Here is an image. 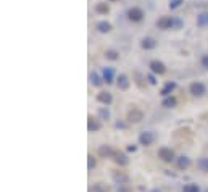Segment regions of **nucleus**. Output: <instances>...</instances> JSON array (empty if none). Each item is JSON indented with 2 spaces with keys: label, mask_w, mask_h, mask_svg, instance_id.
<instances>
[{
  "label": "nucleus",
  "mask_w": 208,
  "mask_h": 192,
  "mask_svg": "<svg viewBox=\"0 0 208 192\" xmlns=\"http://www.w3.org/2000/svg\"><path fill=\"white\" fill-rule=\"evenodd\" d=\"M111 176H113V179L119 184L127 182V174H124L123 171H116V169H114V171H111Z\"/></svg>",
  "instance_id": "4468645a"
},
{
  "label": "nucleus",
  "mask_w": 208,
  "mask_h": 192,
  "mask_svg": "<svg viewBox=\"0 0 208 192\" xmlns=\"http://www.w3.org/2000/svg\"><path fill=\"white\" fill-rule=\"evenodd\" d=\"M110 2H114V0H110Z\"/></svg>",
  "instance_id": "72a5a7b5"
},
{
  "label": "nucleus",
  "mask_w": 208,
  "mask_h": 192,
  "mask_svg": "<svg viewBox=\"0 0 208 192\" xmlns=\"http://www.w3.org/2000/svg\"><path fill=\"white\" fill-rule=\"evenodd\" d=\"M150 71H152L153 74H164V71H166V66H164L161 61L153 60V61H150Z\"/></svg>",
  "instance_id": "0eeeda50"
},
{
  "label": "nucleus",
  "mask_w": 208,
  "mask_h": 192,
  "mask_svg": "<svg viewBox=\"0 0 208 192\" xmlns=\"http://www.w3.org/2000/svg\"><path fill=\"white\" fill-rule=\"evenodd\" d=\"M197 24H198L200 27H205V26H208V13H206V11L200 13V15L197 16Z\"/></svg>",
  "instance_id": "6ab92c4d"
},
{
  "label": "nucleus",
  "mask_w": 208,
  "mask_h": 192,
  "mask_svg": "<svg viewBox=\"0 0 208 192\" xmlns=\"http://www.w3.org/2000/svg\"><path fill=\"white\" fill-rule=\"evenodd\" d=\"M89 192H110V186H106L103 182H95L94 186L89 189Z\"/></svg>",
  "instance_id": "2eb2a0df"
},
{
  "label": "nucleus",
  "mask_w": 208,
  "mask_h": 192,
  "mask_svg": "<svg viewBox=\"0 0 208 192\" xmlns=\"http://www.w3.org/2000/svg\"><path fill=\"white\" fill-rule=\"evenodd\" d=\"M173 24H174V19L171 18V16H161L158 21H156V26H158L160 29H163V31L171 29V27H173Z\"/></svg>",
  "instance_id": "20e7f679"
},
{
  "label": "nucleus",
  "mask_w": 208,
  "mask_h": 192,
  "mask_svg": "<svg viewBox=\"0 0 208 192\" xmlns=\"http://www.w3.org/2000/svg\"><path fill=\"white\" fill-rule=\"evenodd\" d=\"M147 79H148V82H150V84H156V81H155V77H153L152 74H148V76H147Z\"/></svg>",
  "instance_id": "2f4dec72"
},
{
  "label": "nucleus",
  "mask_w": 208,
  "mask_h": 192,
  "mask_svg": "<svg viewBox=\"0 0 208 192\" xmlns=\"http://www.w3.org/2000/svg\"><path fill=\"white\" fill-rule=\"evenodd\" d=\"M98 113H100V115H102L103 118H108V116H110L108 110H103V108H100V110H98Z\"/></svg>",
  "instance_id": "7c9ffc66"
},
{
  "label": "nucleus",
  "mask_w": 208,
  "mask_h": 192,
  "mask_svg": "<svg viewBox=\"0 0 208 192\" xmlns=\"http://www.w3.org/2000/svg\"><path fill=\"white\" fill-rule=\"evenodd\" d=\"M113 76H114V73H113L111 68H105L103 69V81L106 84H111L113 82Z\"/></svg>",
  "instance_id": "aec40b11"
},
{
  "label": "nucleus",
  "mask_w": 208,
  "mask_h": 192,
  "mask_svg": "<svg viewBox=\"0 0 208 192\" xmlns=\"http://www.w3.org/2000/svg\"><path fill=\"white\" fill-rule=\"evenodd\" d=\"M181 3H182V0H173V2L169 3V8H177Z\"/></svg>",
  "instance_id": "c85d7f7f"
},
{
  "label": "nucleus",
  "mask_w": 208,
  "mask_h": 192,
  "mask_svg": "<svg viewBox=\"0 0 208 192\" xmlns=\"http://www.w3.org/2000/svg\"><path fill=\"white\" fill-rule=\"evenodd\" d=\"M87 129L89 131H100L102 129V123H100L97 118H94L92 115H89L87 116Z\"/></svg>",
  "instance_id": "1a4fd4ad"
},
{
  "label": "nucleus",
  "mask_w": 208,
  "mask_h": 192,
  "mask_svg": "<svg viewBox=\"0 0 208 192\" xmlns=\"http://www.w3.org/2000/svg\"><path fill=\"white\" fill-rule=\"evenodd\" d=\"M90 82H92V86H95V87H100L103 84V81L100 79V76L97 74V73H90Z\"/></svg>",
  "instance_id": "5701e85b"
},
{
  "label": "nucleus",
  "mask_w": 208,
  "mask_h": 192,
  "mask_svg": "<svg viewBox=\"0 0 208 192\" xmlns=\"http://www.w3.org/2000/svg\"><path fill=\"white\" fill-rule=\"evenodd\" d=\"M153 140H155V136H153V132H150V131H144L139 136V142H140V145H152L153 144Z\"/></svg>",
  "instance_id": "423d86ee"
},
{
  "label": "nucleus",
  "mask_w": 208,
  "mask_h": 192,
  "mask_svg": "<svg viewBox=\"0 0 208 192\" xmlns=\"http://www.w3.org/2000/svg\"><path fill=\"white\" fill-rule=\"evenodd\" d=\"M202 65H203V68L208 69V55H203L202 56Z\"/></svg>",
  "instance_id": "c756f323"
},
{
  "label": "nucleus",
  "mask_w": 208,
  "mask_h": 192,
  "mask_svg": "<svg viewBox=\"0 0 208 192\" xmlns=\"http://www.w3.org/2000/svg\"><path fill=\"white\" fill-rule=\"evenodd\" d=\"M189 90H190V94H192V95L200 97V95H203V94H205V86H203L202 82L195 81V82H192L190 86H189Z\"/></svg>",
  "instance_id": "39448f33"
},
{
  "label": "nucleus",
  "mask_w": 208,
  "mask_h": 192,
  "mask_svg": "<svg viewBox=\"0 0 208 192\" xmlns=\"http://www.w3.org/2000/svg\"><path fill=\"white\" fill-rule=\"evenodd\" d=\"M105 56H106V60H118L119 58V53L116 52V50H106L105 52Z\"/></svg>",
  "instance_id": "a878e982"
},
{
  "label": "nucleus",
  "mask_w": 208,
  "mask_h": 192,
  "mask_svg": "<svg viewBox=\"0 0 208 192\" xmlns=\"http://www.w3.org/2000/svg\"><path fill=\"white\" fill-rule=\"evenodd\" d=\"M97 31L102 32V34H106L111 31V24L108 23V21H98L97 23Z\"/></svg>",
  "instance_id": "f3484780"
},
{
  "label": "nucleus",
  "mask_w": 208,
  "mask_h": 192,
  "mask_svg": "<svg viewBox=\"0 0 208 192\" xmlns=\"http://www.w3.org/2000/svg\"><path fill=\"white\" fill-rule=\"evenodd\" d=\"M127 150H129V152H134V150H135V145H129Z\"/></svg>",
  "instance_id": "473e14b6"
},
{
  "label": "nucleus",
  "mask_w": 208,
  "mask_h": 192,
  "mask_svg": "<svg viewBox=\"0 0 208 192\" xmlns=\"http://www.w3.org/2000/svg\"><path fill=\"white\" fill-rule=\"evenodd\" d=\"M87 160H89V165H87V168L89 169H92V168H95V165H97V161H95V158H94V155H87Z\"/></svg>",
  "instance_id": "cd10ccee"
},
{
  "label": "nucleus",
  "mask_w": 208,
  "mask_h": 192,
  "mask_svg": "<svg viewBox=\"0 0 208 192\" xmlns=\"http://www.w3.org/2000/svg\"><path fill=\"white\" fill-rule=\"evenodd\" d=\"M158 158L163 160L164 163H171L174 160V152L171 150V148H168V147H161L158 150Z\"/></svg>",
  "instance_id": "f03ea898"
},
{
  "label": "nucleus",
  "mask_w": 208,
  "mask_h": 192,
  "mask_svg": "<svg viewBox=\"0 0 208 192\" xmlns=\"http://www.w3.org/2000/svg\"><path fill=\"white\" fill-rule=\"evenodd\" d=\"M95 10H97V13H102V15H106V13L110 11V6H108V3L100 2V3H97V5H95Z\"/></svg>",
  "instance_id": "412c9836"
},
{
  "label": "nucleus",
  "mask_w": 208,
  "mask_h": 192,
  "mask_svg": "<svg viewBox=\"0 0 208 192\" xmlns=\"http://www.w3.org/2000/svg\"><path fill=\"white\" fill-rule=\"evenodd\" d=\"M140 47H142V48H145V50H152V48H155V47H156V40H155V39H152V37H145V39H142Z\"/></svg>",
  "instance_id": "f8f14e48"
},
{
  "label": "nucleus",
  "mask_w": 208,
  "mask_h": 192,
  "mask_svg": "<svg viewBox=\"0 0 208 192\" xmlns=\"http://www.w3.org/2000/svg\"><path fill=\"white\" fill-rule=\"evenodd\" d=\"M176 89V82H171V81H168L166 84H164V87L161 89V92L160 94L163 95V97H169L171 95V92H173Z\"/></svg>",
  "instance_id": "ddd939ff"
},
{
  "label": "nucleus",
  "mask_w": 208,
  "mask_h": 192,
  "mask_svg": "<svg viewBox=\"0 0 208 192\" xmlns=\"http://www.w3.org/2000/svg\"><path fill=\"white\" fill-rule=\"evenodd\" d=\"M127 18L131 19L132 23H139V21L144 19V11L140 8H137V6H134V8H131L127 11Z\"/></svg>",
  "instance_id": "7ed1b4c3"
},
{
  "label": "nucleus",
  "mask_w": 208,
  "mask_h": 192,
  "mask_svg": "<svg viewBox=\"0 0 208 192\" xmlns=\"http://www.w3.org/2000/svg\"><path fill=\"white\" fill-rule=\"evenodd\" d=\"M134 77H135V84H137L139 87H144V86H145V84L142 82V81H144V77H142L139 73H134Z\"/></svg>",
  "instance_id": "bb28decb"
},
{
  "label": "nucleus",
  "mask_w": 208,
  "mask_h": 192,
  "mask_svg": "<svg viewBox=\"0 0 208 192\" xmlns=\"http://www.w3.org/2000/svg\"><path fill=\"white\" fill-rule=\"evenodd\" d=\"M142 119H144V113H142V110L135 108V106H132L131 110L127 111V121L129 123H140Z\"/></svg>",
  "instance_id": "f257e3e1"
},
{
  "label": "nucleus",
  "mask_w": 208,
  "mask_h": 192,
  "mask_svg": "<svg viewBox=\"0 0 208 192\" xmlns=\"http://www.w3.org/2000/svg\"><path fill=\"white\" fill-rule=\"evenodd\" d=\"M113 148L110 147V145H102L98 148V153H100V157H103V158H110V157H113Z\"/></svg>",
  "instance_id": "dca6fc26"
},
{
  "label": "nucleus",
  "mask_w": 208,
  "mask_h": 192,
  "mask_svg": "<svg viewBox=\"0 0 208 192\" xmlns=\"http://www.w3.org/2000/svg\"><path fill=\"white\" fill-rule=\"evenodd\" d=\"M129 86H131V81L127 79V76L126 74H119L118 76V87L121 90H127Z\"/></svg>",
  "instance_id": "9b49d317"
},
{
  "label": "nucleus",
  "mask_w": 208,
  "mask_h": 192,
  "mask_svg": "<svg viewBox=\"0 0 208 192\" xmlns=\"http://www.w3.org/2000/svg\"><path fill=\"white\" fill-rule=\"evenodd\" d=\"M197 168L198 169H202V171H205V173H208V158H198L197 160Z\"/></svg>",
  "instance_id": "b1692460"
},
{
  "label": "nucleus",
  "mask_w": 208,
  "mask_h": 192,
  "mask_svg": "<svg viewBox=\"0 0 208 192\" xmlns=\"http://www.w3.org/2000/svg\"><path fill=\"white\" fill-rule=\"evenodd\" d=\"M190 166V158L187 157H179L177 158V168L179 169H187Z\"/></svg>",
  "instance_id": "a211bd4d"
},
{
  "label": "nucleus",
  "mask_w": 208,
  "mask_h": 192,
  "mask_svg": "<svg viewBox=\"0 0 208 192\" xmlns=\"http://www.w3.org/2000/svg\"><path fill=\"white\" fill-rule=\"evenodd\" d=\"M182 192H200V187L195 182H189V184H185V186L182 187Z\"/></svg>",
  "instance_id": "393cba45"
},
{
  "label": "nucleus",
  "mask_w": 208,
  "mask_h": 192,
  "mask_svg": "<svg viewBox=\"0 0 208 192\" xmlns=\"http://www.w3.org/2000/svg\"><path fill=\"white\" fill-rule=\"evenodd\" d=\"M161 105L164 106V108H173V106H176V98L174 97H164V100L161 102Z\"/></svg>",
  "instance_id": "4be33fe9"
},
{
  "label": "nucleus",
  "mask_w": 208,
  "mask_h": 192,
  "mask_svg": "<svg viewBox=\"0 0 208 192\" xmlns=\"http://www.w3.org/2000/svg\"><path fill=\"white\" fill-rule=\"evenodd\" d=\"M111 158H113L114 161H116L119 166H124V165H127V161H129V160H127V157H126V153H124V152H121V150H114Z\"/></svg>",
  "instance_id": "6e6552de"
},
{
  "label": "nucleus",
  "mask_w": 208,
  "mask_h": 192,
  "mask_svg": "<svg viewBox=\"0 0 208 192\" xmlns=\"http://www.w3.org/2000/svg\"><path fill=\"white\" fill-rule=\"evenodd\" d=\"M97 100L100 103H103V105H110L113 102V97H111L110 92H98V94H97Z\"/></svg>",
  "instance_id": "9d476101"
}]
</instances>
